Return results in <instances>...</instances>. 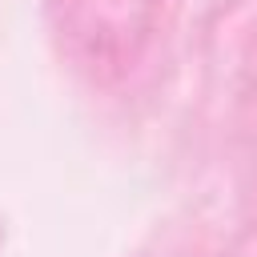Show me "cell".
Returning <instances> with one entry per match:
<instances>
[{"instance_id": "cell-1", "label": "cell", "mask_w": 257, "mask_h": 257, "mask_svg": "<svg viewBox=\"0 0 257 257\" xmlns=\"http://www.w3.org/2000/svg\"><path fill=\"white\" fill-rule=\"evenodd\" d=\"M60 56L92 84H112L145 56L165 0H44Z\"/></svg>"}]
</instances>
